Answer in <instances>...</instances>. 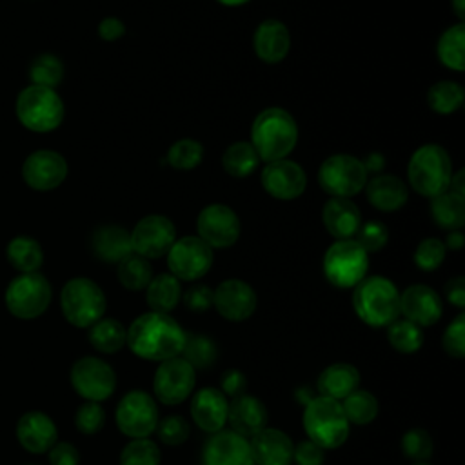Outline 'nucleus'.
I'll use <instances>...</instances> for the list:
<instances>
[{"label":"nucleus","mask_w":465,"mask_h":465,"mask_svg":"<svg viewBox=\"0 0 465 465\" xmlns=\"http://www.w3.org/2000/svg\"><path fill=\"white\" fill-rule=\"evenodd\" d=\"M165 256L171 274L180 282H196L205 276L213 265V249L198 236L174 240Z\"/></svg>","instance_id":"obj_12"},{"label":"nucleus","mask_w":465,"mask_h":465,"mask_svg":"<svg viewBox=\"0 0 465 465\" xmlns=\"http://www.w3.org/2000/svg\"><path fill=\"white\" fill-rule=\"evenodd\" d=\"M91 245L93 252L107 263H118L133 252L131 232L120 225L98 227L91 238Z\"/></svg>","instance_id":"obj_30"},{"label":"nucleus","mask_w":465,"mask_h":465,"mask_svg":"<svg viewBox=\"0 0 465 465\" xmlns=\"http://www.w3.org/2000/svg\"><path fill=\"white\" fill-rule=\"evenodd\" d=\"M203 160V145L194 138H182L174 142L165 156V162L178 169V171H189L200 165Z\"/></svg>","instance_id":"obj_42"},{"label":"nucleus","mask_w":465,"mask_h":465,"mask_svg":"<svg viewBox=\"0 0 465 465\" xmlns=\"http://www.w3.org/2000/svg\"><path fill=\"white\" fill-rule=\"evenodd\" d=\"M318 391L320 396H327L341 401L360 385V372L352 363L338 361L325 367L318 376Z\"/></svg>","instance_id":"obj_29"},{"label":"nucleus","mask_w":465,"mask_h":465,"mask_svg":"<svg viewBox=\"0 0 465 465\" xmlns=\"http://www.w3.org/2000/svg\"><path fill=\"white\" fill-rule=\"evenodd\" d=\"M432 220L447 231L461 229L465 223V196L452 191H443L430 198Z\"/></svg>","instance_id":"obj_32"},{"label":"nucleus","mask_w":465,"mask_h":465,"mask_svg":"<svg viewBox=\"0 0 465 465\" xmlns=\"http://www.w3.org/2000/svg\"><path fill=\"white\" fill-rule=\"evenodd\" d=\"M450 176L452 160L441 145L425 143L412 153L407 167V178L418 194L432 198L447 191Z\"/></svg>","instance_id":"obj_4"},{"label":"nucleus","mask_w":465,"mask_h":465,"mask_svg":"<svg viewBox=\"0 0 465 465\" xmlns=\"http://www.w3.org/2000/svg\"><path fill=\"white\" fill-rule=\"evenodd\" d=\"M229 401L216 387H202L191 398V418L205 432H218L227 423Z\"/></svg>","instance_id":"obj_22"},{"label":"nucleus","mask_w":465,"mask_h":465,"mask_svg":"<svg viewBox=\"0 0 465 465\" xmlns=\"http://www.w3.org/2000/svg\"><path fill=\"white\" fill-rule=\"evenodd\" d=\"M298 142V127L291 113L282 107H267L256 114L251 127V145L260 160L287 158Z\"/></svg>","instance_id":"obj_2"},{"label":"nucleus","mask_w":465,"mask_h":465,"mask_svg":"<svg viewBox=\"0 0 465 465\" xmlns=\"http://www.w3.org/2000/svg\"><path fill=\"white\" fill-rule=\"evenodd\" d=\"M269 420L265 405L251 396V394H240L234 396L227 409V421L231 423V429L243 438H251L262 429H265Z\"/></svg>","instance_id":"obj_26"},{"label":"nucleus","mask_w":465,"mask_h":465,"mask_svg":"<svg viewBox=\"0 0 465 465\" xmlns=\"http://www.w3.org/2000/svg\"><path fill=\"white\" fill-rule=\"evenodd\" d=\"M125 336L127 329L114 318H100L89 327L87 334L89 343L104 354L118 352L125 345Z\"/></svg>","instance_id":"obj_34"},{"label":"nucleus","mask_w":465,"mask_h":465,"mask_svg":"<svg viewBox=\"0 0 465 465\" xmlns=\"http://www.w3.org/2000/svg\"><path fill=\"white\" fill-rule=\"evenodd\" d=\"M416 465H429V463H425V461H420V463H416Z\"/></svg>","instance_id":"obj_62"},{"label":"nucleus","mask_w":465,"mask_h":465,"mask_svg":"<svg viewBox=\"0 0 465 465\" xmlns=\"http://www.w3.org/2000/svg\"><path fill=\"white\" fill-rule=\"evenodd\" d=\"M218 2L223 4V5H242V4H245L249 0H218Z\"/></svg>","instance_id":"obj_61"},{"label":"nucleus","mask_w":465,"mask_h":465,"mask_svg":"<svg viewBox=\"0 0 465 465\" xmlns=\"http://www.w3.org/2000/svg\"><path fill=\"white\" fill-rule=\"evenodd\" d=\"M443 349L454 358L465 356V314L460 312L445 329L441 338Z\"/></svg>","instance_id":"obj_50"},{"label":"nucleus","mask_w":465,"mask_h":465,"mask_svg":"<svg viewBox=\"0 0 465 465\" xmlns=\"http://www.w3.org/2000/svg\"><path fill=\"white\" fill-rule=\"evenodd\" d=\"M262 187L276 200H294L307 187V174L300 163L282 158L267 162L262 169Z\"/></svg>","instance_id":"obj_17"},{"label":"nucleus","mask_w":465,"mask_h":465,"mask_svg":"<svg viewBox=\"0 0 465 465\" xmlns=\"http://www.w3.org/2000/svg\"><path fill=\"white\" fill-rule=\"evenodd\" d=\"M29 76L35 85L54 89V85H58L64 76V65L54 54H40L33 62L29 69Z\"/></svg>","instance_id":"obj_44"},{"label":"nucleus","mask_w":465,"mask_h":465,"mask_svg":"<svg viewBox=\"0 0 465 465\" xmlns=\"http://www.w3.org/2000/svg\"><path fill=\"white\" fill-rule=\"evenodd\" d=\"M156 434L165 445H182L189 438L191 427L183 416L171 414L163 420H158Z\"/></svg>","instance_id":"obj_47"},{"label":"nucleus","mask_w":465,"mask_h":465,"mask_svg":"<svg viewBox=\"0 0 465 465\" xmlns=\"http://www.w3.org/2000/svg\"><path fill=\"white\" fill-rule=\"evenodd\" d=\"M445 245L440 238H434V236H429L425 240H421L418 245H416V251H414V263L418 269L421 271H436L441 262L445 260Z\"/></svg>","instance_id":"obj_45"},{"label":"nucleus","mask_w":465,"mask_h":465,"mask_svg":"<svg viewBox=\"0 0 465 465\" xmlns=\"http://www.w3.org/2000/svg\"><path fill=\"white\" fill-rule=\"evenodd\" d=\"M247 389V378L242 371L238 369H229L222 374V392L234 398V396H240L243 394Z\"/></svg>","instance_id":"obj_54"},{"label":"nucleus","mask_w":465,"mask_h":465,"mask_svg":"<svg viewBox=\"0 0 465 465\" xmlns=\"http://www.w3.org/2000/svg\"><path fill=\"white\" fill-rule=\"evenodd\" d=\"M387 341L401 354H412L423 345L421 327L409 320H394L387 325Z\"/></svg>","instance_id":"obj_41"},{"label":"nucleus","mask_w":465,"mask_h":465,"mask_svg":"<svg viewBox=\"0 0 465 465\" xmlns=\"http://www.w3.org/2000/svg\"><path fill=\"white\" fill-rule=\"evenodd\" d=\"M125 35V25L116 16H107L98 24V36L105 42H114Z\"/></svg>","instance_id":"obj_55"},{"label":"nucleus","mask_w":465,"mask_h":465,"mask_svg":"<svg viewBox=\"0 0 465 465\" xmlns=\"http://www.w3.org/2000/svg\"><path fill=\"white\" fill-rule=\"evenodd\" d=\"M465 25L463 22H458L456 25H450L445 29L438 40L436 53L440 62L452 69L461 73L465 69Z\"/></svg>","instance_id":"obj_33"},{"label":"nucleus","mask_w":465,"mask_h":465,"mask_svg":"<svg viewBox=\"0 0 465 465\" xmlns=\"http://www.w3.org/2000/svg\"><path fill=\"white\" fill-rule=\"evenodd\" d=\"M176 240V227L174 223L162 214H149L138 220L131 232V245L133 252L154 260L171 249Z\"/></svg>","instance_id":"obj_16"},{"label":"nucleus","mask_w":465,"mask_h":465,"mask_svg":"<svg viewBox=\"0 0 465 465\" xmlns=\"http://www.w3.org/2000/svg\"><path fill=\"white\" fill-rule=\"evenodd\" d=\"M105 294L100 285L89 278H71L60 292V307L65 320L80 329L91 327L105 312Z\"/></svg>","instance_id":"obj_6"},{"label":"nucleus","mask_w":465,"mask_h":465,"mask_svg":"<svg viewBox=\"0 0 465 465\" xmlns=\"http://www.w3.org/2000/svg\"><path fill=\"white\" fill-rule=\"evenodd\" d=\"M303 429L322 449H338L349 436V421L338 400L314 396L303 409Z\"/></svg>","instance_id":"obj_5"},{"label":"nucleus","mask_w":465,"mask_h":465,"mask_svg":"<svg viewBox=\"0 0 465 465\" xmlns=\"http://www.w3.org/2000/svg\"><path fill=\"white\" fill-rule=\"evenodd\" d=\"M196 231V236L211 249H225L236 243L242 227L238 214L229 205L209 203L198 213Z\"/></svg>","instance_id":"obj_15"},{"label":"nucleus","mask_w":465,"mask_h":465,"mask_svg":"<svg viewBox=\"0 0 465 465\" xmlns=\"http://www.w3.org/2000/svg\"><path fill=\"white\" fill-rule=\"evenodd\" d=\"M358 318L371 327H387L400 316V291L385 276H365L352 292Z\"/></svg>","instance_id":"obj_3"},{"label":"nucleus","mask_w":465,"mask_h":465,"mask_svg":"<svg viewBox=\"0 0 465 465\" xmlns=\"http://www.w3.org/2000/svg\"><path fill=\"white\" fill-rule=\"evenodd\" d=\"M252 47L262 62L278 64L291 49L289 29L280 20L267 18L258 24L252 36Z\"/></svg>","instance_id":"obj_25"},{"label":"nucleus","mask_w":465,"mask_h":465,"mask_svg":"<svg viewBox=\"0 0 465 465\" xmlns=\"http://www.w3.org/2000/svg\"><path fill=\"white\" fill-rule=\"evenodd\" d=\"M361 162H363V167H365L367 174L369 173H378L385 167V156L381 153H369L365 156V160H361Z\"/></svg>","instance_id":"obj_57"},{"label":"nucleus","mask_w":465,"mask_h":465,"mask_svg":"<svg viewBox=\"0 0 465 465\" xmlns=\"http://www.w3.org/2000/svg\"><path fill=\"white\" fill-rule=\"evenodd\" d=\"M445 296L452 305H456L458 309H463L465 307V278L463 276L450 278L445 283Z\"/></svg>","instance_id":"obj_56"},{"label":"nucleus","mask_w":465,"mask_h":465,"mask_svg":"<svg viewBox=\"0 0 465 465\" xmlns=\"http://www.w3.org/2000/svg\"><path fill=\"white\" fill-rule=\"evenodd\" d=\"M51 465H78L80 454L78 449L69 441H56L49 450Z\"/></svg>","instance_id":"obj_53"},{"label":"nucleus","mask_w":465,"mask_h":465,"mask_svg":"<svg viewBox=\"0 0 465 465\" xmlns=\"http://www.w3.org/2000/svg\"><path fill=\"white\" fill-rule=\"evenodd\" d=\"M116 425L122 434L133 438H147L156 430L158 407L154 398L140 389L122 396L116 407Z\"/></svg>","instance_id":"obj_11"},{"label":"nucleus","mask_w":465,"mask_h":465,"mask_svg":"<svg viewBox=\"0 0 465 465\" xmlns=\"http://www.w3.org/2000/svg\"><path fill=\"white\" fill-rule=\"evenodd\" d=\"M196 383V371L182 356L160 361L153 378L156 400L163 405H178L185 401Z\"/></svg>","instance_id":"obj_14"},{"label":"nucleus","mask_w":465,"mask_h":465,"mask_svg":"<svg viewBox=\"0 0 465 465\" xmlns=\"http://www.w3.org/2000/svg\"><path fill=\"white\" fill-rule=\"evenodd\" d=\"M256 292L254 289L238 278L223 280L213 291V307L229 322H243L252 316L256 309Z\"/></svg>","instance_id":"obj_18"},{"label":"nucleus","mask_w":465,"mask_h":465,"mask_svg":"<svg viewBox=\"0 0 465 465\" xmlns=\"http://www.w3.org/2000/svg\"><path fill=\"white\" fill-rule=\"evenodd\" d=\"M180 356L193 365V369H209L214 360L218 358V349L214 345V341L203 334H196L185 332V341L182 347Z\"/></svg>","instance_id":"obj_40"},{"label":"nucleus","mask_w":465,"mask_h":465,"mask_svg":"<svg viewBox=\"0 0 465 465\" xmlns=\"http://www.w3.org/2000/svg\"><path fill=\"white\" fill-rule=\"evenodd\" d=\"M292 460H296L298 465H322L325 460V449L311 440H305L294 447Z\"/></svg>","instance_id":"obj_52"},{"label":"nucleus","mask_w":465,"mask_h":465,"mask_svg":"<svg viewBox=\"0 0 465 465\" xmlns=\"http://www.w3.org/2000/svg\"><path fill=\"white\" fill-rule=\"evenodd\" d=\"M22 176L29 187L36 191H51L65 180L67 162L56 151L40 149L25 158Z\"/></svg>","instance_id":"obj_19"},{"label":"nucleus","mask_w":465,"mask_h":465,"mask_svg":"<svg viewBox=\"0 0 465 465\" xmlns=\"http://www.w3.org/2000/svg\"><path fill=\"white\" fill-rule=\"evenodd\" d=\"M182 300L189 311L203 312L213 307V289L207 285H193L182 294Z\"/></svg>","instance_id":"obj_51"},{"label":"nucleus","mask_w":465,"mask_h":465,"mask_svg":"<svg viewBox=\"0 0 465 465\" xmlns=\"http://www.w3.org/2000/svg\"><path fill=\"white\" fill-rule=\"evenodd\" d=\"M252 463L256 465H291L294 443L280 429H262L249 440Z\"/></svg>","instance_id":"obj_23"},{"label":"nucleus","mask_w":465,"mask_h":465,"mask_svg":"<svg viewBox=\"0 0 465 465\" xmlns=\"http://www.w3.org/2000/svg\"><path fill=\"white\" fill-rule=\"evenodd\" d=\"M16 116L29 131L49 133L64 120V102L54 89L33 84L18 94Z\"/></svg>","instance_id":"obj_7"},{"label":"nucleus","mask_w":465,"mask_h":465,"mask_svg":"<svg viewBox=\"0 0 465 465\" xmlns=\"http://www.w3.org/2000/svg\"><path fill=\"white\" fill-rule=\"evenodd\" d=\"M185 331L165 312H143L127 329L125 343L138 358L163 361L180 356Z\"/></svg>","instance_id":"obj_1"},{"label":"nucleus","mask_w":465,"mask_h":465,"mask_svg":"<svg viewBox=\"0 0 465 465\" xmlns=\"http://www.w3.org/2000/svg\"><path fill=\"white\" fill-rule=\"evenodd\" d=\"M463 176H465V171L460 169L456 174L452 173L450 176V183H449V191L460 194V196H465V185H463Z\"/></svg>","instance_id":"obj_59"},{"label":"nucleus","mask_w":465,"mask_h":465,"mask_svg":"<svg viewBox=\"0 0 465 465\" xmlns=\"http://www.w3.org/2000/svg\"><path fill=\"white\" fill-rule=\"evenodd\" d=\"M452 11L456 13V16L460 18V22L465 20V0H450Z\"/></svg>","instance_id":"obj_60"},{"label":"nucleus","mask_w":465,"mask_h":465,"mask_svg":"<svg viewBox=\"0 0 465 465\" xmlns=\"http://www.w3.org/2000/svg\"><path fill=\"white\" fill-rule=\"evenodd\" d=\"M16 438L25 450L42 454L56 443L58 429L47 414L40 411H29L16 423Z\"/></svg>","instance_id":"obj_24"},{"label":"nucleus","mask_w":465,"mask_h":465,"mask_svg":"<svg viewBox=\"0 0 465 465\" xmlns=\"http://www.w3.org/2000/svg\"><path fill=\"white\" fill-rule=\"evenodd\" d=\"M145 300L151 311L169 314V311H173L182 300L180 280L174 278L171 272L153 276L149 285L145 287Z\"/></svg>","instance_id":"obj_31"},{"label":"nucleus","mask_w":465,"mask_h":465,"mask_svg":"<svg viewBox=\"0 0 465 465\" xmlns=\"http://www.w3.org/2000/svg\"><path fill=\"white\" fill-rule=\"evenodd\" d=\"M120 283L129 291H142L149 285L153 278V267L147 258L131 252L124 260L118 262L116 269Z\"/></svg>","instance_id":"obj_37"},{"label":"nucleus","mask_w":465,"mask_h":465,"mask_svg":"<svg viewBox=\"0 0 465 465\" xmlns=\"http://www.w3.org/2000/svg\"><path fill=\"white\" fill-rule=\"evenodd\" d=\"M401 450L414 461H425L432 456V438L425 429H411L401 438Z\"/></svg>","instance_id":"obj_46"},{"label":"nucleus","mask_w":465,"mask_h":465,"mask_svg":"<svg viewBox=\"0 0 465 465\" xmlns=\"http://www.w3.org/2000/svg\"><path fill=\"white\" fill-rule=\"evenodd\" d=\"M322 220L327 232L336 240L352 238L361 225V214L358 205L351 198H338V196H332L331 200L325 202L322 211Z\"/></svg>","instance_id":"obj_27"},{"label":"nucleus","mask_w":465,"mask_h":465,"mask_svg":"<svg viewBox=\"0 0 465 465\" xmlns=\"http://www.w3.org/2000/svg\"><path fill=\"white\" fill-rule=\"evenodd\" d=\"M9 263L20 272H36L44 262L40 243L31 236H16L5 249Z\"/></svg>","instance_id":"obj_35"},{"label":"nucleus","mask_w":465,"mask_h":465,"mask_svg":"<svg viewBox=\"0 0 465 465\" xmlns=\"http://www.w3.org/2000/svg\"><path fill=\"white\" fill-rule=\"evenodd\" d=\"M105 421V412L98 401H85L76 409L74 425L84 434H96Z\"/></svg>","instance_id":"obj_48"},{"label":"nucleus","mask_w":465,"mask_h":465,"mask_svg":"<svg viewBox=\"0 0 465 465\" xmlns=\"http://www.w3.org/2000/svg\"><path fill=\"white\" fill-rule=\"evenodd\" d=\"M203 465H254L249 440L232 429H222L203 445Z\"/></svg>","instance_id":"obj_20"},{"label":"nucleus","mask_w":465,"mask_h":465,"mask_svg":"<svg viewBox=\"0 0 465 465\" xmlns=\"http://www.w3.org/2000/svg\"><path fill=\"white\" fill-rule=\"evenodd\" d=\"M51 285L40 272H22L5 289L9 312L22 320L40 316L51 303Z\"/></svg>","instance_id":"obj_10"},{"label":"nucleus","mask_w":465,"mask_h":465,"mask_svg":"<svg viewBox=\"0 0 465 465\" xmlns=\"http://www.w3.org/2000/svg\"><path fill=\"white\" fill-rule=\"evenodd\" d=\"M465 91L458 82L441 80L429 87L427 91V104L438 114H450L460 109L463 104Z\"/></svg>","instance_id":"obj_38"},{"label":"nucleus","mask_w":465,"mask_h":465,"mask_svg":"<svg viewBox=\"0 0 465 465\" xmlns=\"http://www.w3.org/2000/svg\"><path fill=\"white\" fill-rule=\"evenodd\" d=\"M400 314L418 327H430L443 314L441 298L429 285H409L403 292H400Z\"/></svg>","instance_id":"obj_21"},{"label":"nucleus","mask_w":465,"mask_h":465,"mask_svg":"<svg viewBox=\"0 0 465 465\" xmlns=\"http://www.w3.org/2000/svg\"><path fill=\"white\" fill-rule=\"evenodd\" d=\"M365 193L371 205L383 213L398 211L409 200L405 182L394 174H374L371 180H367Z\"/></svg>","instance_id":"obj_28"},{"label":"nucleus","mask_w":465,"mask_h":465,"mask_svg":"<svg viewBox=\"0 0 465 465\" xmlns=\"http://www.w3.org/2000/svg\"><path fill=\"white\" fill-rule=\"evenodd\" d=\"M340 403H341V409L345 412L347 421L354 423V425L371 423L378 416V411H380L378 400L365 389L352 391Z\"/></svg>","instance_id":"obj_39"},{"label":"nucleus","mask_w":465,"mask_h":465,"mask_svg":"<svg viewBox=\"0 0 465 465\" xmlns=\"http://www.w3.org/2000/svg\"><path fill=\"white\" fill-rule=\"evenodd\" d=\"M318 183L331 196L351 198L365 187L367 171L360 158L338 153L322 162L318 169Z\"/></svg>","instance_id":"obj_9"},{"label":"nucleus","mask_w":465,"mask_h":465,"mask_svg":"<svg viewBox=\"0 0 465 465\" xmlns=\"http://www.w3.org/2000/svg\"><path fill=\"white\" fill-rule=\"evenodd\" d=\"M354 236H356V242L369 254V252H376L385 247V243L389 240V231L381 222L371 220L367 223H361Z\"/></svg>","instance_id":"obj_49"},{"label":"nucleus","mask_w":465,"mask_h":465,"mask_svg":"<svg viewBox=\"0 0 465 465\" xmlns=\"http://www.w3.org/2000/svg\"><path fill=\"white\" fill-rule=\"evenodd\" d=\"M260 163V156L251 145V142H234L231 143L223 156H222V165L227 174L234 178H243L251 174Z\"/></svg>","instance_id":"obj_36"},{"label":"nucleus","mask_w":465,"mask_h":465,"mask_svg":"<svg viewBox=\"0 0 465 465\" xmlns=\"http://www.w3.org/2000/svg\"><path fill=\"white\" fill-rule=\"evenodd\" d=\"M158 445L149 438H133L120 452V465H160Z\"/></svg>","instance_id":"obj_43"},{"label":"nucleus","mask_w":465,"mask_h":465,"mask_svg":"<svg viewBox=\"0 0 465 465\" xmlns=\"http://www.w3.org/2000/svg\"><path fill=\"white\" fill-rule=\"evenodd\" d=\"M463 243H465V238L461 234V229L449 231V234H447V238L443 242L445 249H450V251H460L463 247Z\"/></svg>","instance_id":"obj_58"},{"label":"nucleus","mask_w":465,"mask_h":465,"mask_svg":"<svg viewBox=\"0 0 465 465\" xmlns=\"http://www.w3.org/2000/svg\"><path fill=\"white\" fill-rule=\"evenodd\" d=\"M71 385L85 401H104L116 389L113 367L96 356H84L71 367Z\"/></svg>","instance_id":"obj_13"},{"label":"nucleus","mask_w":465,"mask_h":465,"mask_svg":"<svg viewBox=\"0 0 465 465\" xmlns=\"http://www.w3.org/2000/svg\"><path fill=\"white\" fill-rule=\"evenodd\" d=\"M367 269L369 254L352 238L336 240L323 254V274L334 287L349 289L358 285L365 278Z\"/></svg>","instance_id":"obj_8"}]
</instances>
